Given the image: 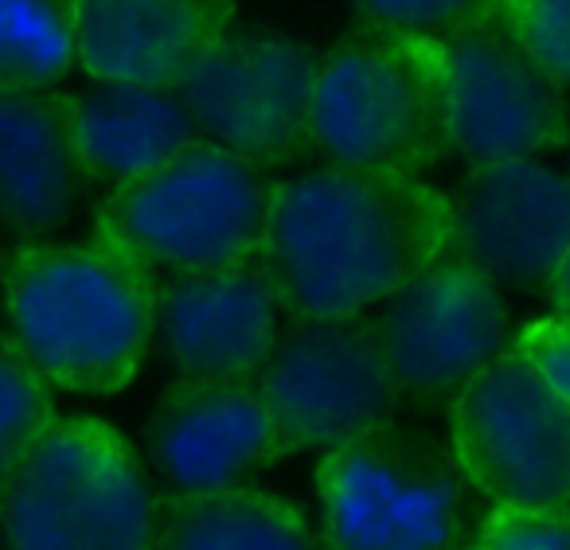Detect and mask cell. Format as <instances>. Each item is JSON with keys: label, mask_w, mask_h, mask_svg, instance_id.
Returning a JSON list of instances; mask_svg holds the SVG:
<instances>
[{"label": "cell", "mask_w": 570, "mask_h": 550, "mask_svg": "<svg viewBox=\"0 0 570 550\" xmlns=\"http://www.w3.org/2000/svg\"><path fill=\"white\" fill-rule=\"evenodd\" d=\"M445 251V196L419 176L325 165L282 180L258 262L289 316H364Z\"/></svg>", "instance_id": "obj_1"}, {"label": "cell", "mask_w": 570, "mask_h": 550, "mask_svg": "<svg viewBox=\"0 0 570 550\" xmlns=\"http://www.w3.org/2000/svg\"><path fill=\"white\" fill-rule=\"evenodd\" d=\"M9 344L56 391L114 394L157 340V274L106 238L17 243L0 258Z\"/></svg>", "instance_id": "obj_2"}, {"label": "cell", "mask_w": 570, "mask_h": 550, "mask_svg": "<svg viewBox=\"0 0 570 550\" xmlns=\"http://www.w3.org/2000/svg\"><path fill=\"white\" fill-rule=\"evenodd\" d=\"M492 503L450 441L391 422L317 464L321 550H465Z\"/></svg>", "instance_id": "obj_3"}, {"label": "cell", "mask_w": 570, "mask_h": 550, "mask_svg": "<svg viewBox=\"0 0 570 550\" xmlns=\"http://www.w3.org/2000/svg\"><path fill=\"white\" fill-rule=\"evenodd\" d=\"M313 149L328 165L419 176L450 153L438 36L364 20L317 63Z\"/></svg>", "instance_id": "obj_4"}, {"label": "cell", "mask_w": 570, "mask_h": 550, "mask_svg": "<svg viewBox=\"0 0 570 550\" xmlns=\"http://www.w3.org/2000/svg\"><path fill=\"white\" fill-rule=\"evenodd\" d=\"M277 180L254 160L196 141L153 173L106 188L95 235L153 274H188L258 258Z\"/></svg>", "instance_id": "obj_5"}, {"label": "cell", "mask_w": 570, "mask_h": 550, "mask_svg": "<svg viewBox=\"0 0 570 550\" xmlns=\"http://www.w3.org/2000/svg\"><path fill=\"white\" fill-rule=\"evenodd\" d=\"M157 492L98 418H59L0 495L4 550H145Z\"/></svg>", "instance_id": "obj_6"}, {"label": "cell", "mask_w": 570, "mask_h": 550, "mask_svg": "<svg viewBox=\"0 0 570 550\" xmlns=\"http://www.w3.org/2000/svg\"><path fill=\"white\" fill-rule=\"evenodd\" d=\"M450 106V153L469 165L528 160L567 145L570 98L520 32L504 0L438 36Z\"/></svg>", "instance_id": "obj_7"}, {"label": "cell", "mask_w": 570, "mask_h": 550, "mask_svg": "<svg viewBox=\"0 0 570 550\" xmlns=\"http://www.w3.org/2000/svg\"><path fill=\"white\" fill-rule=\"evenodd\" d=\"M254 386L285 456L344 445L391 425L403 406L380 328L367 316H289Z\"/></svg>", "instance_id": "obj_8"}, {"label": "cell", "mask_w": 570, "mask_h": 550, "mask_svg": "<svg viewBox=\"0 0 570 550\" xmlns=\"http://www.w3.org/2000/svg\"><path fill=\"white\" fill-rule=\"evenodd\" d=\"M445 414L453 453L492 508L570 503V406L520 347L489 363Z\"/></svg>", "instance_id": "obj_9"}, {"label": "cell", "mask_w": 570, "mask_h": 550, "mask_svg": "<svg viewBox=\"0 0 570 550\" xmlns=\"http://www.w3.org/2000/svg\"><path fill=\"white\" fill-rule=\"evenodd\" d=\"M380 308L375 328L403 406L450 410L520 336L508 293L453 254H438Z\"/></svg>", "instance_id": "obj_10"}, {"label": "cell", "mask_w": 570, "mask_h": 550, "mask_svg": "<svg viewBox=\"0 0 570 550\" xmlns=\"http://www.w3.org/2000/svg\"><path fill=\"white\" fill-rule=\"evenodd\" d=\"M317 63V51L294 36L230 28L188 67L176 95L204 141L262 168L294 165L313 149Z\"/></svg>", "instance_id": "obj_11"}, {"label": "cell", "mask_w": 570, "mask_h": 550, "mask_svg": "<svg viewBox=\"0 0 570 550\" xmlns=\"http://www.w3.org/2000/svg\"><path fill=\"white\" fill-rule=\"evenodd\" d=\"M570 246V176L528 160H489L445 196V251L504 293L547 289Z\"/></svg>", "instance_id": "obj_12"}, {"label": "cell", "mask_w": 570, "mask_h": 550, "mask_svg": "<svg viewBox=\"0 0 570 550\" xmlns=\"http://www.w3.org/2000/svg\"><path fill=\"white\" fill-rule=\"evenodd\" d=\"M160 492H215L246 484L285 456L254 379H176L145 430Z\"/></svg>", "instance_id": "obj_13"}, {"label": "cell", "mask_w": 570, "mask_h": 550, "mask_svg": "<svg viewBox=\"0 0 570 550\" xmlns=\"http://www.w3.org/2000/svg\"><path fill=\"white\" fill-rule=\"evenodd\" d=\"M282 313L258 258L157 274V340L180 379H254L282 332Z\"/></svg>", "instance_id": "obj_14"}, {"label": "cell", "mask_w": 570, "mask_h": 550, "mask_svg": "<svg viewBox=\"0 0 570 550\" xmlns=\"http://www.w3.org/2000/svg\"><path fill=\"white\" fill-rule=\"evenodd\" d=\"M235 28V0H79L75 67L95 82L176 87Z\"/></svg>", "instance_id": "obj_15"}, {"label": "cell", "mask_w": 570, "mask_h": 550, "mask_svg": "<svg viewBox=\"0 0 570 550\" xmlns=\"http://www.w3.org/2000/svg\"><path fill=\"white\" fill-rule=\"evenodd\" d=\"M87 184L63 90H0V230L43 243L71 223Z\"/></svg>", "instance_id": "obj_16"}, {"label": "cell", "mask_w": 570, "mask_h": 550, "mask_svg": "<svg viewBox=\"0 0 570 550\" xmlns=\"http://www.w3.org/2000/svg\"><path fill=\"white\" fill-rule=\"evenodd\" d=\"M71 141L90 184H126L153 173L199 137L176 87L95 82L67 95Z\"/></svg>", "instance_id": "obj_17"}, {"label": "cell", "mask_w": 570, "mask_h": 550, "mask_svg": "<svg viewBox=\"0 0 570 550\" xmlns=\"http://www.w3.org/2000/svg\"><path fill=\"white\" fill-rule=\"evenodd\" d=\"M145 550H321L302 508L250 484L157 492Z\"/></svg>", "instance_id": "obj_18"}, {"label": "cell", "mask_w": 570, "mask_h": 550, "mask_svg": "<svg viewBox=\"0 0 570 550\" xmlns=\"http://www.w3.org/2000/svg\"><path fill=\"white\" fill-rule=\"evenodd\" d=\"M79 0H0V90L59 87L75 67Z\"/></svg>", "instance_id": "obj_19"}, {"label": "cell", "mask_w": 570, "mask_h": 550, "mask_svg": "<svg viewBox=\"0 0 570 550\" xmlns=\"http://www.w3.org/2000/svg\"><path fill=\"white\" fill-rule=\"evenodd\" d=\"M56 422V386L9 340H0V495L20 461Z\"/></svg>", "instance_id": "obj_20"}, {"label": "cell", "mask_w": 570, "mask_h": 550, "mask_svg": "<svg viewBox=\"0 0 570 550\" xmlns=\"http://www.w3.org/2000/svg\"><path fill=\"white\" fill-rule=\"evenodd\" d=\"M465 550H570L567 508H489Z\"/></svg>", "instance_id": "obj_21"}, {"label": "cell", "mask_w": 570, "mask_h": 550, "mask_svg": "<svg viewBox=\"0 0 570 550\" xmlns=\"http://www.w3.org/2000/svg\"><path fill=\"white\" fill-rule=\"evenodd\" d=\"M543 67L570 90V0H504Z\"/></svg>", "instance_id": "obj_22"}, {"label": "cell", "mask_w": 570, "mask_h": 550, "mask_svg": "<svg viewBox=\"0 0 570 550\" xmlns=\"http://www.w3.org/2000/svg\"><path fill=\"white\" fill-rule=\"evenodd\" d=\"M364 20L387 28H406V32L442 36L465 17H473L484 0H352Z\"/></svg>", "instance_id": "obj_23"}, {"label": "cell", "mask_w": 570, "mask_h": 550, "mask_svg": "<svg viewBox=\"0 0 570 550\" xmlns=\"http://www.w3.org/2000/svg\"><path fill=\"white\" fill-rule=\"evenodd\" d=\"M515 347L539 367V375L554 386L570 406V328L559 321H535L515 336Z\"/></svg>", "instance_id": "obj_24"}, {"label": "cell", "mask_w": 570, "mask_h": 550, "mask_svg": "<svg viewBox=\"0 0 570 550\" xmlns=\"http://www.w3.org/2000/svg\"><path fill=\"white\" fill-rule=\"evenodd\" d=\"M547 301H551V321L570 328V246L562 251L559 266H554L551 282H547Z\"/></svg>", "instance_id": "obj_25"}, {"label": "cell", "mask_w": 570, "mask_h": 550, "mask_svg": "<svg viewBox=\"0 0 570 550\" xmlns=\"http://www.w3.org/2000/svg\"><path fill=\"white\" fill-rule=\"evenodd\" d=\"M567 160H570V137H567ZM567 176H570V168H567Z\"/></svg>", "instance_id": "obj_26"}]
</instances>
